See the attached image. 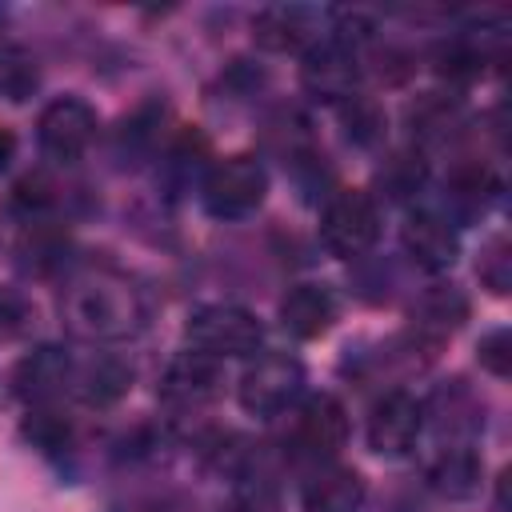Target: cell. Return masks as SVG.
<instances>
[{
    "mask_svg": "<svg viewBox=\"0 0 512 512\" xmlns=\"http://www.w3.org/2000/svg\"><path fill=\"white\" fill-rule=\"evenodd\" d=\"M60 316L72 336L92 344H116L140 332L144 300L120 272H84L60 296Z\"/></svg>",
    "mask_w": 512,
    "mask_h": 512,
    "instance_id": "1",
    "label": "cell"
},
{
    "mask_svg": "<svg viewBox=\"0 0 512 512\" xmlns=\"http://www.w3.org/2000/svg\"><path fill=\"white\" fill-rule=\"evenodd\" d=\"M268 196V172L256 156H228L212 164L200 180V200L216 220L252 216Z\"/></svg>",
    "mask_w": 512,
    "mask_h": 512,
    "instance_id": "2",
    "label": "cell"
},
{
    "mask_svg": "<svg viewBox=\"0 0 512 512\" xmlns=\"http://www.w3.org/2000/svg\"><path fill=\"white\" fill-rule=\"evenodd\" d=\"M380 236V208L372 192L360 188H340L328 196L324 212H320V244L332 256L356 260L364 256Z\"/></svg>",
    "mask_w": 512,
    "mask_h": 512,
    "instance_id": "3",
    "label": "cell"
},
{
    "mask_svg": "<svg viewBox=\"0 0 512 512\" xmlns=\"http://www.w3.org/2000/svg\"><path fill=\"white\" fill-rule=\"evenodd\" d=\"M188 344L212 360H232V356H252L264 340L260 320L240 308V304H204L188 316Z\"/></svg>",
    "mask_w": 512,
    "mask_h": 512,
    "instance_id": "4",
    "label": "cell"
},
{
    "mask_svg": "<svg viewBox=\"0 0 512 512\" xmlns=\"http://www.w3.org/2000/svg\"><path fill=\"white\" fill-rule=\"evenodd\" d=\"M300 388H304V364L288 352H264L248 364L236 392H240V408L248 416L272 420V416H284L296 404Z\"/></svg>",
    "mask_w": 512,
    "mask_h": 512,
    "instance_id": "5",
    "label": "cell"
},
{
    "mask_svg": "<svg viewBox=\"0 0 512 512\" xmlns=\"http://www.w3.org/2000/svg\"><path fill=\"white\" fill-rule=\"evenodd\" d=\"M36 140L48 160H60V164L80 160L88 152V144L96 140L92 104L80 96H56L52 104H44V112L36 120Z\"/></svg>",
    "mask_w": 512,
    "mask_h": 512,
    "instance_id": "6",
    "label": "cell"
},
{
    "mask_svg": "<svg viewBox=\"0 0 512 512\" xmlns=\"http://www.w3.org/2000/svg\"><path fill=\"white\" fill-rule=\"evenodd\" d=\"M300 84L308 96L328 100V104H344L348 96H356L360 84V60H356V44H344L336 36H320L300 64Z\"/></svg>",
    "mask_w": 512,
    "mask_h": 512,
    "instance_id": "7",
    "label": "cell"
},
{
    "mask_svg": "<svg viewBox=\"0 0 512 512\" xmlns=\"http://www.w3.org/2000/svg\"><path fill=\"white\" fill-rule=\"evenodd\" d=\"M348 440V412L332 392H312L292 416V452L300 460H328Z\"/></svg>",
    "mask_w": 512,
    "mask_h": 512,
    "instance_id": "8",
    "label": "cell"
},
{
    "mask_svg": "<svg viewBox=\"0 0 512 512\" xmlns=\"http://www.w3.org/2000/svg\"><path fill=\"white\" fill-rule=\"evenodd\" d=\"M420 428H424V404L412 392L392 388L376 400L368 416V448L380 456H404L416 444Z\"/></svg>",
    "mask_w": 512,
    "mask_h": 512,
    "instance_id": "9",
    "label": "cell"
},
{
    "mask_svg": "<svg viewBox=\"0 0 512 512\" xmlns=\"http://www.w3.org/2000/svg\"><path fill=\"white\" fill-rule=\"evenodd\" d=\"M76 384V364L64 348L44 344L36 352H28L16 372H12V388L20 400H28L32 408H48L52 400H60L68 388Z\"/></svg>",
    "mask_w": 512,
    "mask_h": 512,
    "instance_id": "10",
    "label": "cell"
},
{
    "mask_svg": "<svg viewBox=\"0 0 512 512\" xmlns=\"http://www.w3.org/2000/svg\"><path fill=\"white\" fill-rule=\"evenodd\" d=\"M220 380H224L220 360L188 348V352H180L164 368V376H160V400L172 404V408H204L208 400H216Z\"/></svg>",
    "mask_w": 512,
    "mask_h": 512,
    "instance_id": "11",
    "label": "cell"
},
{
    "mask_svg": "<svg viewBox=\"0 0 512 512\" xmlns=\"http://www.w3.org/2000/svg\"><path fill=\"white\" fill-rule=\"evenodd\" d=\"M472 304L456 284H428L416 300H412V340H420L424 348H436L444 336H452L464 320H468Z\"/></svg>",
    "mask_w": 512,
    "mask_h": 512,
    "instance_id": "12",
    "label": "cell"
},
{
    "mask_svg": "<svg viewBox=\"0 0 512 512\" xmlns=\"http://www.w3.org/2000/svg\"><path fill=\"white\" fill-rule=\"evenodd\" d=\"M256 44L272 48V52H308L320 40V12L304 8V4H268L256 12L252 20Z\"/></svg>",
    "mask_w": 512,
    "mask_h": 512,
    "instance_id": "13",
    "label": "cell"
},
{
    "mask_svg": "<svg viewBox=\"0 0 512 512\" xmlns=\"http://www.w3.org/2000/svg\"><path fill=\"white\" fill-rule=\"evenodd\" d=\"M424 420H432L436 432L448 436V444H468L484 428V400L464 380H452L428 396Z\"/></svg>",
    "mask_w": 512,
    "mask_h": 512,
    "instance_id": "14",
    "label": "cell"
},
{
    "mask_svg": "<svg viewBox=\"0 0 512 512\" xmlns=\"http://www.w3.org/2000/svg\"><path fill=\"white\" fill-rule=\"evenodd\" d=\"M400 240H404V252L412 256V264H420L424 272H448L456 264V256H460L456 224H448L440 212L408 216Z\"/></svg>",
    "mask_w": 512,
    "mask_h": 512,
    "instance_id": "15",
    "label": "cell"
},
{
    "mask_svg": "<svg viewBox=\"0 0 512 512\" xmlns=\"http://www.w3.org/2000/svg\"><path fill=\"white\" fill-rule=\"evenodd\" d=\"M368 484L356 468L344 464H316V472L300 488L304 512H360Z\"/></svg>",
    "mask_w": 512,
    "mask_h": 512,
    "instance_id": "16",
    "label": "cell"
},
{
    "mask_svg": "<svg viewBox=\"0 0 512 512\" xmlns=\"http://www.w3.org/2000/svg\"><path fill=\"white\" fill-rule=\"evenodd\" d=\"M336 320V296L328 284H316V280H304V284H292L280 300V324L288 336L296 340H316L332 328Z\"/></svg>",
    "mask_w": 512,
    "mask_h": 512,
    "instance_id": "17",
    "label": "cell"
},
{
    "mask_svg": "<svg viewBox=\"0 0 512 512\" xmlns=\"http://www.w3.org/2000/svg\"><path fill=\"white\" fill-rule=\"evenodd\" d=\"M484 480V464L468 444H448L432 464H428V484L432 492L448 496V500H472L480 492Z\"/></svg>",
    "mask_w": 512,
    "mask_h": 512,
    "instance_id": "18",
    "label": "cell"
},
{
    "mask_svg": "<svg viewBox=\"0 0 512 512\" xmlns=\"http://www.w3.org/2000/svg\"><path fill=\"white\" fill-rule=\"evenodd\" d=\"M500 192V184H496V176L488 172V164H460L452 176H448V184H444V204H448V224L452 220H472V216H480L484 208H488V200Z\"/></svg>",
    "mask_w": 512,
    "mask_h": 512,
    "instance_id": "19",
    "label": "cell"
},
{
    "mask_svg": "<svg viewBox=\"0 0 512 512\" xmlns=\"http://www.w3.org/2000/svg\"><path fill=\"white\" fill-rule=\"evenodd\" d=\"M408 128L416 140L424 144H444L464 128V104L460 96L448 92H424L412 108H408Z\"/></svg>",
    "mask_w": 512,
    "mask_h": 512,
    "instance_id": "20",
    "label": "cell"
},
{
    "mask_svg": "<svg viewBox=\"0 0 512 512\" xmlns=\"http://www.w3.org/2000/svg\"><path fill=\"white\" fill-rule=\"evenodd\" d=\"M76 388H80L84 404L108 408V404H116V400L132 388V364H128L124 356H112V352L92 356V360L76 372Z\"/></svg>",
    "mask_w": 512,
    "mask_h": 512,
    "instance_id": "21",
    "label": "cell"
},
{
    "mask_svg": "<svg viewBox=\"0 0 512 512\" xmlns=\"http://www.w3.org/2000/svg\"><path fill=\"white\" fill-rule=\"evenodd\" d=\"M36 88H40V60L20 44L0 48V100L24 104Z\"/></svg>",
    "mask_w": 512,
    "mask_h": 512,
    "instance_id": "22",
    "label": "cell"
},
{
    "mask_svg": "<svg viewBox=\"0 0 512 512\" xmlns=\"http://www.w3.org/2000/svg\"><path fill=\"white\" fill-rule=\"evenodd\" d=\"M424 176H428V168H424V160L416 152H392L376 168V184H380V192L388 200H412L424 188Z\"/></svg>",
    "mask_w": 512,
    "mask_h": 512,
    "instance_id": "23",
    "label": "cell"
},
{
    "mask_svg": "<svg viewBox=\"0 0 512 512\" xmlns=\"http://www.w3.org/2000/svg\"><path fill=\"white\" fill-rule=\"evenodd\" d=\"M340 124H344L348 140L360 144V148L380 144V140H384V128H388L384 108H380L372 96H348V100L340 104Z\"/></svg>",
    "mask_w": 512,
    "mask_h": 512,
    "instance_id": "24",
    "label": "cell"
},
{
    "mask_svg": "<svg viewBox=\"0 0 512 512\" xmlns=\"http://www.w3.org/2000/svg\"><path fill=\"white\" fill-rule=\"evenodd\" d=\"M476 276H480V284L492 296H504L512 288V248H508V236L504 232H496V236L484 240L480 260H476Z\"/></svg>",
    "mask_w": 512,
    "mask_h": 512,
    "instance_id": "25",
    "label": "cell"
},
{
    "mask_svg": "<svg viewBox=\"0 0 512 512\" xmlns=\"http://www.w3.org/2000/svg\"><path fill=\"white\" fill-rule=\"evenodd\" d=\"M24 436H28L40 452H60V448H68L72 428H68V420L56 416L52 408H32L28 420H24Z\"/></svg>",
    "mask_w": 512,
    "mask_h": 512,
    "instance_id": "26",
    "label": "cell"
},
{
    "mask_svg": "<svg viewBox=\"0 0 512 512\" xmlns=\"http://www.w3.org/2000/svg\"><path fill=\"white\" fill-rule=\"evenodd\" d=\"M60 252H64V240H60L52 228H44V224H36L32 232H24V240H20V260H24V268H32V272L56 268V264H60Z\"/></svg>",
    "mask_w": 512,
    "mask_h": 512,
    "instance_id": "27",
    "label": "cell"
},
{
    "mask_svg": "<svg viewBox=\"0 0 512 512\" xmlns=\"http://www.w3.org/2000/svg\"><path fill=\"white\" fill-rule=\"evenodd\" d=\"M228 512H280V496L264 476H240L232 488Z\"/></svg>",
    "mask_w": 512,
    "mask_h": 512,
    "instance_id": "28",
    "label": "cell"
},
{
    "mask_svg": "<svg viewBox=\"0 0 512 512\" xmlns=\"http://www.w3.org/2000/svg\"><path fill=\"white\" fill-rule=\"evenodd\" d=\"M476 356H480V368H488L492 376H508L512 372V332L508 328H492L480 336L476 344Z\"/></svg>",
    "mask_w": 512,
    "mask_h": 512,
    "instance_id": "29",
    "label": "cell"
},
{
    "mask_svg": "<svg viewBox=\"0 0 512 512\" xmlns=\"http://www.w3.org/2000/svg\"><path fill=\"white\" fill-rule=\"evenodd\" d=\"M32 308L16 288H0V336H16L28 324Z\"/></svg>",
    "mask_w": 512,
    "mask_h": 512,
    "instance_id": "30",
    "label": "cell"
},
{
    "mask_svg": "<svg viewBox=\"0 0 512 512\" xmlns=\"http://www.w3.org/2000/svg\"><path fill=\"white\" fill-rule=\"evenodd\" d=\"M12 152H16V140H12V132H8V128H0V168L12 160Z\"/></svg>",
    "mask_w": 512,
    "mask_h": 512,
    "instance_id": "31",
    "label": "cell"
}]
</instances>
